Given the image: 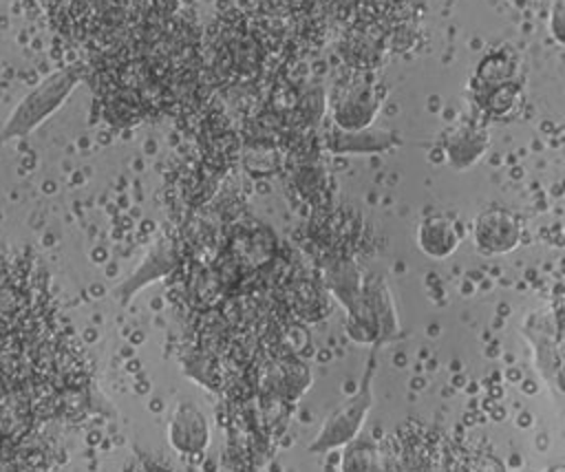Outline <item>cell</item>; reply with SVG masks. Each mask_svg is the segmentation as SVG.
<instances>
[{
	"label": "cell",
	"mask_w": 565,
	"mask_h": 472,
	"mask_svg": "<svg viewBox=\"0 0 565 472\" xmlns=\"http://www.w3.org/2000/svg\"><path fill=\"white\" fill-rule=\"evenodd\" d=\"M373 375H375V355H371L358 390L324 419L318 435L309 443V452L320 454L333 448H344L349 441L360 437L366 415L373 408Z\"/></svg>",
	"instance_id": "1"
},
{
	"label": "cell",
	"mask_w": 565,
	"mask_h": 472,
	"mask_svg": "<svg viewBox=\"0 0 565 472\" xmlns=\"http://www.w3.org/2000/svg\"><path fill=\"white\" fill-rule=\"evenodd\" d=\"M79 73L75 68L57 71L38 84L11 112L7 124L0 130V141L24 137L35 130L51 112L60 108V104L71 95L73 86L77 84Z\"/></svg>",
	"instance_id": "2"
},
{
	"label": "cell",
	"mask_w": 565,
	"mask_h": 472,
	"mask_svg": "<svg viewBox=\"0 0 565 472\" xmlns=\"http://www.w3.org/2000/svg\"><path fill=\"white\" fill-rule=\"evenodd\" d=\"M395 441L402 454L404 472H446L448 457L444 439L419 421H406L397 428Z\"/></svg>",
	"instance_id": "3"
},
{
	"label": "cell",
	"mask_w": 565,
	"mask_h": 472,
	"mask_svg": "<svg viewBox=\"0 0 565 472\" xmlns=\"http://www.w3.org/2000/svg\"><path fill=\"white\" fill-rule=\"evenodd\" d=\"M523 236V225L516 214L501 205H490L481 210L472 221V240L481 254L501 256L519 247Z\"/></svg>",
	"instance_id": "4"
},
{
	"label": "cell",
	"mask_w": 565,
	"mask_h": 472,
	"mask_svg": "<svg viewBox=\"0 0 565 472\" xmlns=\"http://www.w3.org/2000/svg\"><path fill=\"white\" fill-rule=\"evenodd\" d=\"M384 93L369 84V82H355L349 88L340 93V97L333 101V124L340 130H364L371 128L373 119L380 112Z\"/></svg>",
	"instance_id": "5"
},
{
	"label": "cell",
	"mask_w": 565,
	"mask_h": 472,
	"mask_svg": "<svg viewBox=\"0 0 565 472\" xmlns=\"http://www.w3.org/2000/svg\"><path fill=\"white\" fill-rule=\"evenodd\" d=\"M170 446L181 454H201L210 443V426L194 404H179L168 423Z\"/></svg>",
	"instance_id": "6"
},
{
	"label": "cell",
	"mask_w": 565,
	"mask_h": 472,
	"mask_svg": "<svg viewBox=\"0 0 565 472\" xmlns=\"http://www.w3.org/2000/svg\"><path fill=\"white\" fill-rule=\"evenodd\" d=\"M488 132L486 128L477 124H459L444 132L441 137V150L450 168L455 170H468L472 168L488 150Z\"/></svg>",
	"instance_id": "7"
},
{
	"label": "cell",
	"mask_w": 565,
	"mask_h": 472,
	"mask_svg": "<svg viewBox=\"0 0 565 472\" xmlns=\"http://www.w3.org/2000/svg\"><path fill=\"white\" fill-rule=\"evenodd\" d=\"M177 265H179V247H177L174 240L163 238V240H159V243L150 249V254H148V256L143 258V262L130 273V278H126V280L117 287L115 296H117L121 302H128L141 287H146V285L152 282V280L163 278V276L170 273Z\"/></svg>",
	"instance_id": "8"
},
{
	"label": "cell",
	"mask_w": 565,
	"mask_h": 472,
	"mask_svg": "<svg viewBox=\"0 0 565 472\" xmlns=\"http://www.w3.org/2000/svg\"><path fill=\"white\" fill-rule=\"evenodd\" d=\"M461 238V225L450 214H428L417 227V247L435 260L448 258L459 247Z\"/></svg>",
	"instance_id": "9"
},
{
	"label": "cell",
	"mask_w": 565,
	"mask_h": 472,
	"mask_svg": "<svg viewBox=\"0 0 565 472\" xmlns=\"http://www.w3.org/2000/svg\"><path fill=\"white\" fill-rule=\"evenodd\" d=\"M519 60L512 51H492L488 53L472 77V95L477 93H486L505 84H514V82H523L521 73H519Z\"/></svg>",
	"instance_id": "10"
},
{
	"label": "cell",
	"mask_w": 565,
	"mask_h": 472,
	"mask_svg": "<svg viewBox=\"0 0 565 472\" xmlns=\"http://www.w3.org/2000/svg\"><path fill=\"white\" fill-rule=\"evenodd\" d=\"M362 293H364V302L375 320V326L380 333V344L395 337L399 331V324H397V315H395L386 285L380 278H369V280H364Z\"/></svg>",
	"instance_id": "11"
},
{
	"label": "cell",
	"mask_w": 565,
	"mask_h": 472,
	"mask_svg": "<svg viewBox=\"0 0 565 472\" xmlns=\"http://www.w3.org/2000/svg\"><path fill=\"white\" fill-rule=\"evenodd\" d=\"M393 137L384 130H371V128H364V130H335L331 132L327 146L329 150L338 152V154H349V152H380V150H386L391 148V141Z\"/></svg>",
	"instance_id": "12"
},
{
	"label": "cell",
	"mask_w": 565,
	"mask_h": 472,
	"mask_svg": "<svg viewBox=\"0 0 565 472\" xmlns=\"http://www.w3.org/2000/svg\"><path fill=\"white\" fill-rule=\"evenodd\" d=\"M380 443L369 437H355L342 448L340 472H373Z\"/></svg>",
	"instance_id": "13"
},
{
	"label": "cell",
	"mask_w": 565,
	"mask_h": 472,
	"mask_svg": "<svg viewBox=\"0 0 565 472\" xmlns=\"http://www.w3.org/2000/svg\"><path fill=\"white\" fill-rule=\"evenodd\" d=\"M446 472H510L505 461L492 452L468 450L448 457Z\"/></svg>",
	"instance_id": "14"
},
{
	"label": "cell",
	"mask_w": 565,
	"mask_h": 472,
	"mask_svg": "<svg viewBox=\"0 0 565 472\" xmlns=\"http://www.w3.org/2000/svg\"><path fill=\"white\" fill-rule=\"evenodd\" d=\"M296 311L307 318H320L324 313V300L322 291L311 280H296L291 287Z\"/></svg>",
	"instance_id": "15"
},
{
	"label": "cell",
	"mask_w": 565,
	"mask_h": 472,
	"mask_svg": "<svg viewBox=\"0 0 565 472\" xmlns=\"http://www.w3.org/2000/svg\"><path fill=\"white\" fill-rule=\"evenodd\" d=\"M322 112H324V93L320 88L302 95L294 106V115L298 117V121H302V126H313L316 121H320Z\"/></svg>",
	"instance_id": "16"
},
{
	"label": "cell",
	"mask_w": 565,
	"mask_h": 472,
	"mask_svg": "<svg viewBox=\"0 0 565 472\" xmlns=\"http://www.w3.org/2000/svg\"><path fill=\"white\" fill-rule=\"evenodd\" d=\"M377 459H375V468L373 472H404V463H402V454L395 441V435L384 437L377 441Z\"/></svg>",
	"instance_id": "17"
},
{
	"label": "cell",
	"mask_w": 565,
	"mask_h": 472,
	"mask_svg": "<svg viewBox=\"0 0 565 472\" xmlns=\"http://www.w3.org/2000/svg\"><path fill=\"white\" fill-rule=\"evenodd\" d=\"M550 33L552 37L565 46V4L556 2L550 13Z\"/></svg>",
	"instance_id": "18"
},
{
	"label": "cell",
	"mask_w": 565,
	"mask_h": 472,
	"mask_svg": "<svg viewBox=\"0 0 565 472\" xmlns=\"http://www.w3.org/2000/svg\"><path fill=\"white\" fill-rule=\"evenodd\" d=\"M543 472H565V465H550Z\"/></svg>",
	"instance_id": "19"
}]
</instances>
